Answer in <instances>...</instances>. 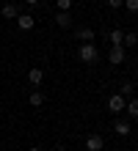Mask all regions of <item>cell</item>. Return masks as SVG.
Returning a JSON list of instances; mask_svg holds the SVG:
<instances>
[{
    "mask_svg": "<svg viewBox=\"0 0 138 151\" xmlns=\"http://www.w3.org/2000/svg\"><path fill=\"white\" fill-rule=\"evenodd\" d=\"M124 110H127V115H130V118H138V99H135V96H133V99H127Z\"/></svg>",
    "mask_w": 138,
    "mask_h": 151,
    "instance_id": "10",
    "label": "cell"
},
{
    "mask_svg": "<svg viewBox=\"0 0 138 151\" xmlns=\"http://www.w3.org/2000/svg\"><path fill=\"white\" fill-rule=\"evenodd\" d=\"M108 41H110V44H122V41H124V30H119V28L110 30V33H108Z\"/></svg>",
    "mask_w": 138,
    "mask_h": 151,
    "instance_id": "13",
    "label": "cell"
},
{
    "mask_svg": "<svg viewBox=\"0 0 138 151\" xmlns=\"http://www.w3.org/2000/svg\"><path fill=\"white\" fill-rule=\"evenodd\" d=\"M0 14H3L6 19H17V17H20V6L17 3H6L3 8H0Z\"/></svg>",
    "mask_w": 138,
    "mask_h": 151,
    "instance_id": "5",
    "label": "cell"
},
{
    "mask_svg": "<svg viewBox=\"0 0 138 151\" xmlns=\"http://www.w3.org/2000/svg\"><path fill=\"white\" fill-rule=\"evenodd\" d=\"M119 93L124 96V99H133V93H135V85L127 80V83H122V88H119Z\"/></svg>",
    "mask_w": 138,
    "mask_h": 151,
    "instance_id": "11",
    "label": "cell"
},
{
    "mask_svg": "<svg viewBox=\"0 0 138 151\" xmlns=\"http://www.w3.org/2000/svg\"><path fill=\"white\" fill-rule=\"evenodd\" d=\"M77 58L83 60V63H97V60H99V50L91 41H83L77 47Z\"/></svg>",
    "mask_w": 138,
    "mask_h": 151,
    "instance_id": "1",
    "label": "cell"
},
{
    "mask_svg": "<svg viewBox=\"0 0 138 151\" xmlns=\"http://www.w3.org/2000/svg\"><path fill=\"white\" fill-rule=\"evenodd\" d=\"M17 25H20V30H31L33 25H36V19H33L31 14H20V17H17Z\"/></svg>",
    "mask_w": 138,
    "mask_h": 151,
    "instance_id": "8",
    "label": "cell"
},
{
    "mask_svg": "<svg viewBox=\"0 0 138 151\" xmlns=\"http://www.w3.org/2000/svg\"><path fill=\"white\" fill-rule=\"evenodd\" d=\"M122 44H127V47H135L138 44V33H124V41Z\"/></svg>",
    "mask_w": 138,
    "mask_h": 151,
    "instance_id": "15",
    "label": "cell"
},
{
    "mask_svg": "<svg viewBox=\"0 0 138 151\" xmlns=\"http://www.w3.org/2000/svg\"><path fill=\"white\" fill-rule=\"evenodd\" d=\"M122 6H127L130 14H138V0H122Z\"/></svg>",
    "mask_w": 138,
    "mask_h": 151,
    "instance_id": "16",
    "label": "cell"
},
{
    "mask_svg": "<svg viewBox=\"0 0 138 151\" xmlns=\"http://www.w3.org/2000/svg\"><path fill=\"white\" fill-rule=\"evenodd\" d=\"M28 151H42V148H28Z\"/></svg>",
    "mask_w": 138,
    "mask_h": 151,
    "instance_id": "21",
    "label": "cell"
},
{
    "mask_svg": "<svg viewBox=\"0 0 138 151\" xmlns=\"http://www.w3.org/2000/svg\"><path fill=\"white\" fill-rule=\"evenodd\" d=\"M28 102H31L33 107H42V104H44V93L42 91H33L31 96H28Z\"/></svg>",
    "mask_w": 138,
    "mask_h": 151,
    "instance_id": "12",
    "label": "cell"
},
{
    "mask_svg": "<svg viewBox=\"0 0 138 151\" xmlns=\"http://www.w3.org/2000/svg\"><path fill=\"white\" fill-rule=\"evenodd\" d=\"M86 148H88V151H102V148H105L102 135H88V137H86Z\"/></svg>",
    "mask_w": 138,
    "mask_h": 151,
    "instance_id": "4",
    "label": "cell"
},
{
    "mask_svg": "<svg viewBox=\"0 0 138 151\" xmlns=\"http://www.w3.org/2000/svg\"><path fill=\"white\" fill-rule=\"evenodd\" d=\"M58 3V11H69L72 8V0H55Z\"/></svg>",
    "mask_w": 138,
    "mask_h": 151,
    "instance_id": "17",
    "label": "cell"
},
{
    "mask_svg": "<svg viewBox=\"0 0 138 151\" xmlns=\"http://www.w3.org/2000/svg\"><path fill=\"white\" fill-rule=\"evenodd\" d=\"M55 151H66V148H64V146H58V148H55Z\"/></svg>",
    "mask_w": 138,
    "mask_h": 151,
    "instance_id": "20",
    "label": "cell"
},
{
    "mask_svg": "<svg viewBox=\"0 0 138 151\" xmlns=\"http://www.w3.org/2000/svg\"><path fill=\"white\" fill-rule=\"evenodd\" d=\"M28 80H31L33 85H42V80H44V72H42L39 66H33L31 72H28Z\"/></svg>",
    "mask_w": 138,
    "mask_h": 151,
    "instance_id": "9",
    "label": "cell"
},
{
    "mask_svg": "<svg viewBox=\"0 0 138 151\" xmlns=\"http://www.w3.org/2000/svg\"><path fill=\"white\" fill-rule=\"evenodd\" d=\"M77 39L80 41H94V30L91 28H77Z\"/></svg>",
    "mask_w": 138,
    "mask_h": 151,
    "instance_id": "14",
    "label": "cell"
},
{
    "mask_svg": "<svg viewBox=\"0 0 138 151\" xmlns=\"http://www.w3.org/2000/svg\"><path fill=\"white\" fill-rule=\"evenodd\" d=\"M113 132H116L119 137H130V135H133V127H130L127 121H116V124H113Z\"/></svg>",
    "mask_w": 138,
    "mask_h": 151,
    "instance_id": "6",
    "label": "cell"
},
{
    "mask_svg": "<svg viewBox=\"0 0 138 151\" xmlns=\"http://www.w3.org/2000/svg\"><path fill=\"white\" fill-rule=\"evenodd\" d=\"M55 25H58V28H72V17H69V11H58L55 14Z\"/></svg>",
    "mask_w": 138,
    "mask_h": 151,
    "instance_id": "7",
    "label": "cell"
},
{
    "mask_svg": "<svg viewBox=\"0 0 138 151\" xmlns=\"http://www.w3.org/2000/svg\"><path fill=\"white\" fill-rule=\"evenodd\" d=\"M108 6L110 8H122V0H108Z\"/></svg>",
    "mask_w": 138,
    "mask_h": 151,
    "instance_id": "18",
    "label": "cell"
},
{
    "mask_svg": "<svg viewBox=\"0 0 138 151\" xmlns=\"http://www.w3.org/2000/svg\"><path fill=\"white\" fill-rule=\"evenodd\" d=\"M124 104H127V99H124L122 93L108 96V110H110V113H124Z\"/></svg>",
    "mask_w": 138,
    "mask_h": 151,
    "instance_id": "3",
    "label": "cell"
},
{
    "mask_svg": "<svg viewBox=\"0 0 138 151\" xmlns=\"http://www.w3.org/2000/svg\"><path fill=\"white\" fill-rule=\"evenodd\" d=\"M108 60L113 66L124 63V44H110V52H108Z\"/></svg>",
    "mask_w": 138,
    "mask_h": 151,
    "instance_id": "2",
    "label": "cell"
},
{
    "mask_svg": "<svg viewBox=\"0 0 138 151\" xmlns=\"http://www.w3.org/2000/svg\"><path fill=\"white\" fill-rule=\"evenodd\" d=\"M25 3H28V6H36V3H39V0H25Z\"/></svg>",
    "mask_w": 138,
    "mask_h": 151,
    "instance_id": "19",
    "label": "cell"
}]
</instances>
